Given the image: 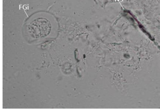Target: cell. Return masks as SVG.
Wrapping results in <instances>:
<instances>
[{"mask_svg":"<svg viewBox=\"0 0 160 112\" xmlns=\"http://www.w3.org/2000/svg\"><path fill=\"white\" fill-rule=\"evenodd\" d=\"M52 26L50 21L43 18H36L28 25V33L35 38L45 37L50 34Z\"/></svg>","mask_w":160,"mask_h":112,"instance_id":"1","label":"cell"}]
</instances>
